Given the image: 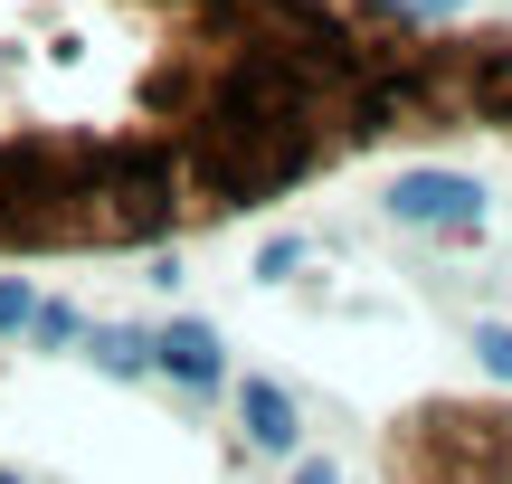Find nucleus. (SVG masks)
I'll use <instances>...</instances> for the list:
<instances>
[{
  "instance_id": "5",
  "label": "nucleus",
  "mask_w": 512,
  "mask_h": 484,
  "mask_svg": "<svg viewBox=\"0 0 512 484\" xmlns=\"http://www.w3.org/2000/svg\"><path fill=\"white\" fill-rule=\"evenodd\" d=\"M238 428L256 456H294V437H304V418H294V399L275 390V380H238Z\"/></svg>"
},
{
  "instance_id": "11",
  "label": "nucleus",
  "mask_w": 512,
  "mask_h": 484,
  "mask_svg": "<svg viewBox=\"0 0 512 484\" xmlns=\"http://www.w3.org/2000/svg\"><path fill=\"white\" fill-rule=\"evenodd\" d=\"M389 10H418V19H437V10H465V0H389Z\"/></svg>"
},
{
  "instance_id": "13",
  "label": "nucleus",
  "mask_w": 512,
  "mask_h": 484,
  "mask_svg": "<svg viewBox=\"0 0 512 484\" xmlns=\"http://www.w3.org/2000/svg\"><path fill=\"white\" fill-rule=\"evenodd\" d=\"M0 484H19V475H0Z\"/></svg>"
},
{
  "instance_id": "10",
  "label": "nucleus",
  "mask_w": 512,
  "mask_h": 484,
  "mask_svg": "<svg viewBox=\"0 0 512 484\" xmlns=\"http://www.w3.org/2000/svg\"><path fill=\"white\" fill-rule=\"evenodd\" d=\"M294 266H304V247H294V238H275V247H266V257H256V276H266V285H275V276H294Z\"/></svg>"
},
{
  "instance_id": "4",
  "label": "nucleus",
  "mask_w": 512,
  "mask_h": 484,
  "mask_svg": "<svg viewBox=\"0 0 512 484\" xmlns=\"http://www.w3.org/2000/svg\"><path fill=\"white\" fill-rule=\"evenodd\" d=\"M152 371H171L181 390H219V380H228V352H219L209 323H162V333H152Z\"/></svg>"
},
{
  "instance_id": "6",
  "label": "nucleus",
  "mask_w": 512,
  "mask_h": 484,
  "mask_svg": "<svg viewBox=\"0 0 512 484\" xmlns=\"http://www.w3.org/2000/svg\"><path fill=\"white\" fill-rule=\"evenodd\" d=\"M86 361L105 380H143L152 371V333H133V323H95V333H86Z\"/></svg>"
},
{
  "instance_id": "8",
  "label": "nucleus",
  "mask_w": 512,
  "mask_h": 484,
  "mask_svg": "<svg viewBox=\"0 0 512 484\" xmlns=\"http://www.w3.org/2000/svg\"><path fill=\"white\" fill-rule=\"evenodd\" d=\"M29 314H38V295L19 276H0V333H29Z\"/></svg>"
},
{
  "instance_id": "7",
  "label": "nucleus",
  "mask_w": 512,
  "mask_h": 484,
  "mask_svg": "<svg viewBox=\"0 0 512 484\" xmlns=\"http://www.w3.org/2000/svg\"><path fill=\"white\" fill-rule=\"evenodd\" d=\"M475 361L494 380H512V323H475Z\"/></svg>"
},
{
  "instance_id": "9",
  "label": "nucleus",
  "mask_w": 512,
  "mask_h": 484,
  "mask_svg": "<svg viewBox=\"0 0 512 484\" xmlns=\"http://www.w3.org/2000/svg\"><path fill=\"white\" fill-rule=\"evenodd\" d=\"M29 333H38V342H76V314H67V304H38Z\"/></svg>"
},
{
  "instance_id": "1",
  "label": "nucleus",
  "mask_w": 512,
  "mask_h": 484,
  "mask_svg": "<svg viewBox=\"0 0 512 484\" xmlns=\"http://www.w3.org/2000/svg\"><path fill=\"white\" fill-rule=\"evenodd\" d=\"M408 124L342 0H0V247L209 228Z\"/></svg>"
},
{
  "instance_id": "2",
  "label": "nucleus",
  "mask_w": 512,
  "mask_h": 484,
  "mask_svg": "<svg viewBox=\"0 0 512 484\" xmlns=\"http://www.w3.org/2000/svg\"><path fill=\"white\" fill-rule=\"evenodd\" d=\"M408 114H494L512 124V38H399Z\"/></svg>"
},
{
  "instance_id": "12",
  "label": "nucleus",
  "mask_w": 512,
  "mask_h": 484,
  "mask_svg": "<svg viewBox=\"0 0 512 484\" xmlns=\"http://www.w3.org/2000/svg\"><path fill=\"white\" fill-rule=\"evenodd\" d=\"M294 484H342V475H332V466H294Z\"/></svg>"
},
{
  "instance_id": "3",
  "label": "nucleus",
  "mask_w": 512,
  "mask_h": 484,
  "mask_svg": "<svg viewBox=\"0 0 512 484\" xmlns=\"http://www.w3.org/2000/svg\"><path fill=\"white\" fill-rule=\"evenodd\" d=\"M389 219L399 228H475L484 190L465 181V171H399V181H389Z\"/></svg>"
}]
</instances>
